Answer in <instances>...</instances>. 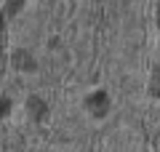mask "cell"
Here are the masks:
<instances>
[{
	"mask_svg": "<svg viewBox=\"0 0 160 152\" xmlns=\"http://www.w3.org/2000/svg\"><path fill=\"white\" fill-rule=\"evenodd\" d=\"M152 88H155V94H158V96H160V72H158V75H155V80H152Z\"/></svg>",
	"mask_w": 160,
	"mask_h": 152,
	"instance_id": "obj_1",
	"label": "cell"
}]
</instances>
